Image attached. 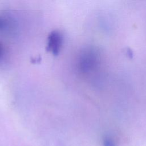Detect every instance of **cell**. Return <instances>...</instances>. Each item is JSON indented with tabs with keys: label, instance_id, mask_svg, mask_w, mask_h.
<instances>
[{
	"label": "cell",
	"instance_id": "6da1fadb",
	"mask_svg": "<svg viewBox=\"0 0 146 146\" xmlns=\"http://www.w3.org/2000/svg\"><path fill=\"white\" fill-rule=\"evenodd\" d=\"M100 55L98 50L93 47L87 48L83 51L79 56V64L84 72H90L99 65Z\"/></svg>",
	"mask_w": 146,
	"mask_h": 146
},
{
	"label": "cell",
	"instance_id": "7a4b0ae2",
	"mask_svg": "<svg viewBox=\"0 0 146 146\" xmlns=\"http://www.w3.org/2000/svg\"><path fill=\"white\" fill-rule=\"evenodd\" d=\"M62 44L63 36L62 34L57 30H54L48 35L46 48V51L56 56L60 51Z\"/></svg>",
	"mask_w": 146,
	"mask_h": 146
},
{
	"label": "cell",
	"instance_id": "3957f363",
	"mask_svg": "<svg viewBox=\"0 0 146 146\" xmlns=\"http://www.w3.org/2000/svg\"><path fill=\"white\" fill-rule=\"evenodd\" d=\"M17 23L9 14H0V35H11L16 30Z\"/></svg>",
	"mask_w": 146,
	"mask_h": 146
},
{
	"label": "cell",
	"instance_id": "277c9868",
	"mask_svg": "<svg viewBox=\"0 0 146 146\" xmlns=\"http://www.w3.org/2000/svg\"><path fill=\"white\" fill-rule=\"evenodd\" d=\"M104 146H116L114 141L110 137L107 136L103 139Z\"/></svg>",
	"mask_w": 146,
	"mask_h": 146
},
{
	"label": "cell",
	"instance_id": "5b68a950",
	"mask_svg": "<svg viewBox=\"0 0 146 146\" xmlns=\"http://www.w3.org/2000/svg\"><path fill=\"white\" fill-rule=\"evenodd\" d=\"M4 54V48L2 42L0 41V60L2 58Z\"/></svg>",
	"mask_w": 146,
	"mask_h": 146
},
{
	"label": "cell",
	"instance_id": "8992f818",
	"mask_svg": "<svg viewBox=\"0 0 146 146\" xmlns=\"http://www.w3.org/2000/svg\"><path fill=\"white\" fill-rule=\"evenodd\" d=\"M127 54L128 55V56H129V57H132V56H133V53H132V50H130V49H128L127 50Z\"/></svg>",
	"mask_w": 146,
	"mask_h": 146
}]
</instances>
